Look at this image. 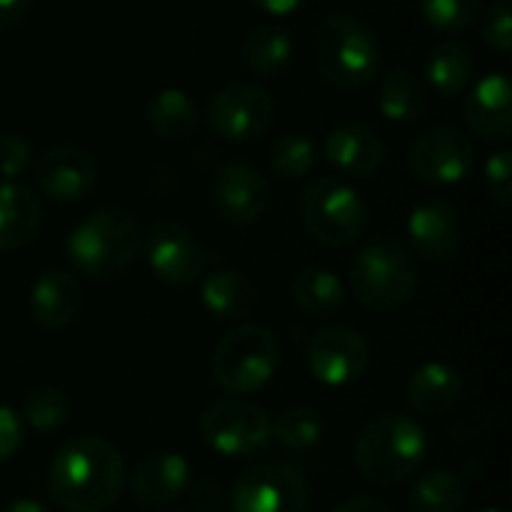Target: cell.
I'll use <instances>...</instances> for the list:
<instances>
[{
    "mask_svg": "<svg viewBox=\"0 0 512 512\" xmlns=\"http://www.w3.org/2000/svg\"><path fill=\"white\" fill-rule=\"evenodd\" d=\"M126 489L123 453L99 435L66 441L48 468V495L66 512L111 510Z\"/></svg>",
    "mask_w": 512,
    "mask_h": 512,
    "instance_id": "1",
    "label": "cell"
},
{
    "mask_svg": "<svg viewBox=\"0 0 512 512\" xmlns=\"http://www.w3.org/2000/svg\"><path fill=\"white\" fill-rule=\"evenodd\" d=\"M429 438L408 414H378L354 441V465L372 486H402L423 468Z\"/></svg>",
    "mask_w": 512,
    "mask_h": 512,
    "instance_id": "2",
    "label": "cell"
},
{
    "mask_svg": "<svg viewBox=\"0 0 512 512\" xmlns=\"http://www.w3.org/2000/svg\"><path fill=\"white\" fill-rule=\"evenodd\" d=\"M318 75L339 90H363L384 69V51L375 30L357 15H327L312 39Z\"/></svg>",
    "mask_w": 512,
    "mask_h": 512,
    "instance_id": "3",
    "label": "cell"
},
{
    "mask_svg": "<svg viewBox=\"0 0 512 512\" xmlns=\"http://www.w3.org/2000/svg\"><path fill=\"white\" fill-rule=\"evenodd\" d=\"M141 225L120 207H102L84 216L66 237L69 264L93 279L111 282L123 276L141 252Z\"/></svg>",
    "mask_w": 512,
    "mask_h": 512,
    "instance_id": "4",
    "label": "cell"
},
{
    "mask_svg": "<svg viewBox=\"0 0 512 512\" xmlns=\"http://www.w3.org/2000/svg\"><path fill=\"white\" fill-rule=\"evenodd\" d=\"M348 288L360 306L372 312H396L420 288L417 255L396 237H375L351 258Z\"/></svg>",
    "mask_w": 512,
    "mask_h": 512,
    "instance_id": "5",
    "label": "cell"
},
{
    "mask_svg": "<svg viewBox=\"0 0 512 512\" xmlns=\"http://www.w3.org/2000/svg\"><path fill=\"white\" fill-rule=\"evenodd\" d=\"M279 363L282 348L270 327L237 324L216 342L210 354V375L228 396H249L273 381Z\"/></svg>",
    "mask_w": 512,
    "mask_h": 512,
    "instance_id": "6",
    "label": "cell"
},
{
    "mask_svg": "<svg viewBox=\"0 0 512 512\" xmlns=\"http://www.w3.org/2000/svg\"><path fill=\"white\" fill-rule=\"evenodd\" d=\"M297 213L306 234L327 249L354 246L369 228V207L363 195L339 177H315L300 192Z\"/></svg>",
    "mask_w": 512,
    "mask_h": 512,
    "instance_id": "7",
    "label": "cell"
},
{
    "mask_svg": "<svg viewBox=\"0 0 512 512\" xmlns=\"http://www.w3.org/2000/svg\"><path fill=\"white\" fill-rule=\"evenodd\" d=\"M198 432L204 444L228 459H249L270 447L273 441V417L240 396L216 399L201 411Z\"/></svg>",
    "mask_w": 512,
    "mask_h": 512,
    "instance_id": "8",
    "label": "cell"
},
{
    "mask_svg": "<svg viewBox=\"0 0 512 512\" xmlns=\"http://www.w3.org/2000/svg\"><path fill=\"white\" fill-rule=\"evenodd\" d=\"M204 120L216 138L228 144H249L270 132L276 120V99L261 84L228 81L207 99Z\"/></svg>",
    "mask_w": 512,
    "mask_h": 512,
    "instance_id": "9",
    "label": "cell"
},
{
    "mask_svg": "<svg viewBox=\"0 0 512 512\" xmlns=\"http://www.w3.org/2000/svg\"><path fill=\"white\" fill-rule=\"evenodd\" d=\"M231 512H309V489L297 468L264 462L240 471L228 492Z\"/></svg>",
    "mask_w": 512,
    "mask_h": 512,
    "instance_id": "10",
    "label": "cell"
},
{
    "mask_svg": "<svg viewBox=\"0 0 512 512\" xmlns=\"http://www.w3.org/2000/svg\"><path fill=\"white\" fill-rule=\"evenodd\" d=\"M150 273L168 288H189L204 276L207 252L201 240L177 219H156L141 237Z\"/></svg>",
    "mask_w": 512,
    "mask_h": 512,
    "instance_id": "11",
    "label": "cell"
},
{
    "mask_svg": "<svg viewBox=\"0 0 512 512\" xmlns=\"http://www.w3.org/2000/svg\"><path fill=\"white\" fill-rule=\"evenodd\" d=\"M372 348L354 327L330 324L312 333L306 345V369L324 387H348L369 372Z\"/></svg>",
    "mask_w": 512,
    "mask_h": 512,
    "instance_id": "12",
    "label": "cell"
},
{
    "mask_svg": "<svg viewBox=\"0 0 512 512\" xmlns=\"http://www.w3.org/2000/svg\"><path fill=\"white\" fill-rule=\"evenodd\" d=\"M477 162L474 141L459 126H432L408 150V168L420 183L453 186L471 174Z\"/></svg>",
    "mask_w": 512,
    "mask_h": 512,
    "instance_id": "13",
    "label": "cell"
},
{
    "mask_svg": "<svg viewBox=\"0 0 512 512\" xmlns=\"http://www.w3.org/2000/svg\"><path fill=\"white\" fill-rule=\"evenodd\" d=\"M210 204L231 225H255L270 207V183L252 162H225L213 171Z\"/></svg>",
    "mask_w": 512,
    "mask_h": 512,
    "instance_id": "14",
    "label": "cell"
},
{
    "mask_svg": "<svg viewBox=\"0 0 512 512\" xmlns=\"http://www.w3.org/2000/svg\"><path fill=\"white\" fill-rule=\"evenodd\" d=\"M33 183L45 198L60 204H75L96 189L99 165L87 150L72 144H57L36 159Z\"/></svg>",
    "mask_w": 512,
    "mask_h": 512,
    "instance_id": "15",
    "label": "cell"
},
{
    "mask_svg": "<svg viewBox=\"0 0 512 512\" xmlns=\"http://www.w3.org/2000/svg\"><path fill=\"white\" fill-rule=\"evenodd\" d=\"M462 237H465L462 213L444 198H429L417 204L408 216L411 252L432 264L450 261L462 249Z\"/></svg>",
    "mask_w": 512,
    "mask_h": 512,
    "instance_id": "16",
    "label": "cell"
},
{
    "mask_svg": "<svg viewBox=\"0 0 512 512\" xmlns=\"http://www.w3.org/2000/svg\"><path fill=\"white\" fill-rule=\"evenodd\" d=\"M324 156L339 174L354 177V180H369L384 168L387 144L369 123L345 120V123H336L327 132Z\"/></svg>",
    "mask_w": 512,
    "mask_h": 512,
    "instance_id": "17",
    "label": "cell"
},
{
    "mask_svg": "<svg viewBox=\"0 0 512 512\" xmlns=\"http://www.w3.org/2000/svg\"><path fill=\"white\" fill-rule=\"evenodd\" d=\"M189 489V462L180 453L156 450L144 456L129 474V495L144 510H162L177 504Z\"/></svg>",
    "mask_w": 512,
    "mask_h": 512,
    "instance_id": "18",
    "label": "cell"
},
{
    "mask_svg": "<svg viewBox=\"0 0 512 512\" xmlns=\"http://www.w3.org/2000/svg\"><path fill=\"white\" fill-rule=\"evenodd\" d=\"M465 123L468 129L489 141L507 144L512 138V84L504 69L480 78L465 99Z\"/></svg>",
    "mask_w": 512,
    "mask_h": 512,
    "instance_id": "19",
    "label": "cell"
},
{
    "mask_svg": "<svg viewBox=\"0 0 512 512\" xmlns=\"http://www.w3.org/2000/svg\"><path fill=\"white\" fill-rule=\"evenodd\" d=\"M81 303H84L81 282L75 273H69L63 267L45 270L30 285V297H27V309H30L33 324L48 330V333L66 330L78 318Z\"/></svg>",
    "mask_w": 512,
    "mask_h": 512,
    "instance_id": "20",
    "label": "cell"
},
{
    "mask_svg": "<svg viewBox=\"0 0 512 512\" xmlns=\"http://www.w3.org/2000/svg\"><path fill=\"white\" fill-rule=\"evenodd\" d=\"M462 390H465V381H462L459 369L435 360V363H423L411 375L408 390H405V402L411 411H417L423 417H441L459 405Z\"/></svg>",
    "mask_w": 512,
    "mask_h": 512,
    "instance_id": "21",
    "label": "cell"
},
{
    "mask_svg": "<svg viewBox=\"0 0 512 512\" xmlns=\"http://www.w3.org/2000/svg\"><path fill=\"white\" fill-rule=\"evenodd\" d=\"M261 303L258 285L240 270H216L201 282V306L225 324L246 321Z\"/></svg>",
    "mask_w": 512,
    "mask_h": 512,
    "instance_id": "22",
    "label": "cell"
},
{
    "mask_svg": "<svg viewBox=\"0 0 512 512\" xmlns=\"http://www.w3.org/2000/svg\"><path fill=\"white\" fill-rule=\"evenodd\" d=\"M42 228V204L36 192L18 180H0V252L27 246Z\"/></svg>",
    "mask_w": 512,
    "mask_h": 512,
    "instance_id": "23",
    "label": "cell"
},
{
    "mask_svg": "<svg viewBox=\"0 0 512 512\" xmlns=\"http://www.w3.org/2000/svg\"><path fill=\"white\" fill-rule=\"evenodd\" d=\"M294 57V36L282 24H258L243 36L240 63L258 78H276Z\"/></svg>",
    "mask_w": 512,
    "mask_h": 512,
    "instance_id": "24",
    "label": "cell"
},
{
    "mask_svg": "<svg viewBox=\"0 0 512 512\" xmlns=\"http://www.w3.org/2000/svg\"><path fill=\"white\" fill-rule=\"evenodd\" d=\"M381 87H378V108L390 123L408 126L420 120L429 108V96L423 81L408 66H390L381 69Z\"/></svg>",
    "mask_w": 512,
    "mask_h": 512,
    "instance_id": "25",
    "label": "cell"
},
{
    "mask_svg": "<svg viewBox=\"0 0 512 512\" xmlns=\"http://www.w3.org/2000/svg\"><path fill=\"white\" fill-rule=\"evenodd\" d=\"M291 303L309 318H333L345 309V282L324 267H303L291 279Z\"/></svg>",
    "mask_w": 512,
    "mask_h": 512,
    "instance_id": "26",
    "label": "cell"
},
{
    "mask_svg": "<svg viewBox=\"0 0 512 512\" xmlns=\"http://www.w3.org/2000/svg\"><path fill=\"white\" fill-rule=\"evenodd\" d=\"M201 123V108L198 102L180 90V87H165L159 90L150 105H147V126L153 135L165 141H183L189 138Z\"/></svg>",
    "mask_w": 512,
    "mask_h": 512,
    "instance_id": "27",
    "label": "cell"
},
{
    "mask_svg": "<svg viewBox=\"0 0 512 512\" xmlns=\"http://www.w3.org/2000/svg\"><path fill=\"white\" fill-rule=\"evenodd\" d=\"M477 72V60L474 51L465 42H441L432 48V54L426 57V78L432 84L435 93L441 96H459L471 87Z\"/></svg>",
    "mask_w": 512,
    "mask_h": 512,
    "instance_id": "28",
    "label": "cell"
},
{
    "mask_svg": "<svg viewBox=\"0 0 512 512\" xmlns=\"http://www.w3.org/2000/svg\"><path fill=\"white\" fill-rule=\"evenodd\" d=\"M468 501V483L456 471H429L408 495L411 512H462Z\"/></svg>",
    "mask_w": 512,
    "mask_h": 512,
    "instance_id": "29",
    "label": "cell"
},
{
    "mask_svg": "<svg viewBox=\"0 0 512 512\" xmlns=\"http://www.w3.org/2000/svg\"><path fill=\"white\" fill-rule=\"evenodd\" d=\"M273 441L291 453H309L324 441V417L309 405L285 408L273 420Z\"/></svg>",
    "mask_w": 512,
    "mask_h": 512,
    "instance_id": "30",
    "label": "cell"
},
{
    "mask_svg": "<svg viewBox=\"0 0 512 512\" xmlns=\"http://www.w3.org/2000/svg\"><path fill=\"white\" fill-rule=\"evenodd\" d=\"M267 165L273 171V177L279 180H303L315 171L318 165V147L309 135L300 132H288L282 138H276L267 150Z\"/></svg>",
    "mask_w": 512,
    "mask_h": 512,
    "instance_id": "31",
    "label": "cell"
},
{
    "mask_svg": "<svg viewBox=\"0 0 512 512\" xmlns=\"http://www.w3.org/2000/svg\"><path fill=\"white\" fill-rule=\"evenodd\" d=\"M72 414V399L60 387H39L27 396L21 420L33 432H57Z\"/></svg>",
    "mask_w": 512,
    "mask_h": 512,
    "instance_id": "32",
    "label": "cell"
},
{
    "mask_svg": "<svg viewBox=\"0 0 512 512\" xmlns=\"http://www.w3.org/2000/svg\"><path fill=\"white\" fill-rule=\"evenodd\" d=\"M417 3L426 24L450 36L474 27L483 12V0H417Z\"/></svg>",
    "mask_w": 512,
    "mask_h": 512,
    "instance_id": "33",
    "label": "cell"
},
{
    "mask_svg": "<svg viewBox=\"0 0 512 512\" xmlns=\"http://www.w3.org/2000/svg\"><path fill=\"white\" fill-rule=\"evenodd\" d=\"M501 426V411L495 408H477L468 417L456 420L450 426V441L456 447H471V444H483L495 429Z\"/></svg>",
    "mask_w": 512,
    "mask_h": 512,
    "instance_id": "34",
    "label": "cell"
},
{
    "mask_svg": "<svg viewBox=\"0 0 512 512\" xmlns=\"http://www.w3.org/2000/svg\"><path fill=\"white\" fill-rule=\"evenodd\" d=\"M483 15L480 33L483 39L498 51V54H510L512 51V3L510 0H495Z\"/></svg>",
    "mask_w": 512,
    "mask_h": 512,
    "instance_id": "35",
    "label": "cell"
},
{
    "mask_svg": "<svg viewBox=\"0 0 512 512\" xmlns=\"http://www.w3.org/2000/svg\"><path fill=\"white\" fill-rule=\"evenodd\" d=\"M483 180H486V192L498 207H510L512 204V153L510 150H498L489 156L486 168H483Z\"/></svg>",
    "mask_w": 512,
    "mask_h": 512,
    "instance_id": "36",
    "label": "cell"
},
{
    "mask_svg": "<svg viewBox=\"0 0 512 512\" xmlns=\"http://www.w3.org/2000/svg\"><path fill=\"white\" fill-rule=\"evenodd\" d=\"M30 144L24 135L0 132V180H18L30 168Z\"/></svg>",
    "mask_w": 512,
    "mask_h": 512,
    "instance_id": "37",
    "label": "cell"
},
{
    "mask_svg": "<svg viewBox=\"0 0 512 512\" xmlns=\"http://www.w3.org/2000/svg\"><path fill=\"white\" fill-rule=\"evenodd\" d=\"M24 432H27V426H24L21 414L0 402V465L21 450Z\"/></svg>",
    "mask_w": 512,
    "mask_h": 512,
    "instance_id": "38",
    "label": "cell"
},
{
    "mask_svg": "<svg viewBox=\"0 0 512 512\" xmlns=\"http://www.w3.org/2000/svg\"><path fill=\"white\" fill-rule=\"evenodd\" d=\"M189 495V510L192 512H225L228 507V492L216 480H198L186 489Z\"/></svg>",
    "mask_w": 512,
    "mask_h": 512,
    "instance_id": "39",
    "label": "cell"
},
{
    "mask_svg": "<svg viewBox=\"0 0 512 512\" xmlns=\"http://www.w3.org/2000/svg\"><path fill=\"white\" fill-rule=\"evenodd\" d=\"M30 9H33V0H0V30L21 24Z\"/></svg>",
    "mask_w": 512,
    "mask_h": 512,
    "instance_id": "40",
    "label": "cell"
},
{
    "mask_svg": "<svg viewBox=\"0 0 512 512\" xmlns=\"http://www.w3.org/2000/svg\"><path fill=\"white\" fill-rule=\"evenodd\" d=\"M333 512H393V507L384 504V501H378V498L360 495V498H351V501L339 504Z\"/></svg>",
    "mask_w": 512,
    "mask_h": 512,
    "instance_id": "41",
    "label": "cell"
},
{
    "mask_svg": "<svg viewBox=\"0 0 512 512\" xmlns=\"http://www.w3.org/2000/svg\"><path fill=\"white\" fill-rule=\"evenodd\" d=\"M255 9H261V12H267V15H273V18H282V15H291V12H297L306 0H249Z\"/></svg>",
    "mask_w": 512,
    "mask_h": 512,
    "instance_id": "42",
    "label": "cell"
},
{
    "mask_svg": "<svg viewBox=\"0 0 512 512\" xmlns=\"http://www.w3.org/2000/svg\"><path fill=\"white\" fill-rule=\"evenodd\" d=\"M0 512H51L45 504H39V501H33V498H18V501H12V504H6Z\"/></svg>",
    "mask_w": 512,
    "mask_h": 512,
    "instance_id": "43",
    "label": "cell"
},
{
    "mask_svg": "<svg viewBox=\"0 0 512 512\" xmlns=\"http://www.w3.org/2000/svg\"><path fill=\"white\" fill-rule=\"evenodd\" d=\"M474 512H504V510H498V507H483V510H474Z\"/></svg>",
    "mask_w": 512,
    "mask_h": 512,
    "instance_id": "44",
    "label": "cell"
},
{
    "mask_svg": "<svg viewBox=\"0 0 512 512\" xmlns=\"http://www.w3.org/2000/svg\"><path fill=\"white\" fill-rule=\"evenodd\" d=\"M171 512H192L189 507H177V510H171Z\"/></svg>",
    "mask_w": 512,
    "mask_h": 512,
    "instance_id": "45",
    "label": "cell"
}]
</instances>
